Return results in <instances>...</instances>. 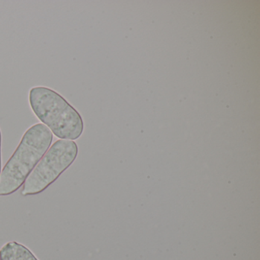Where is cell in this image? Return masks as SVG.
<instances>
[{"label": "cell", "instance_id": "cell-1", "mask_svg": "<svg viewBox=\"0 0 260 260\" xmlns=\"http://www.w3.org/2000/svg\"><path fill=\"white\" fill-rule=\"evenodd\" d=\"M53 134L45 124H36L24 134L21 142L0 174V196L16 192L50 148Z\"/></svg>", "mask_w": 260, "mask_h": 260}, {"label": "cell", "instance_id": "cell-2", "mask_svg": "<svg viewBox=\"0 0 260 260\" xmlns=\"http://www.w3.org/2000/svg\"><path fill=\"white\" fill-rule=\"evenodd\" d=\"M29 104L42 124L60 140L75 141L83 135L81 115L58 92L45 86L31 88Z\"/></svg>", "mask_w": 260, "mask_h": 260}, {"label": "cell", "instance_id": "cell-3", "mask_svg": "<svg viewBox=\"0 0 260 260\" xmlns=\"http://www.w3.org/2000/svg\"><path fill=\"white\" fill-rule=\"evenodd\" d=\"M78 155L74 141L58 140L54 142L24 182L22 196L40 194L66 171Z\"/></svg>", "mask_w": 260, "mask_h": 260}, {"label": "cell", "instance_id": "cell-4", "mask_svg": "<svg viewBox=\"0 0 260 260\" xmlns=\"http://www.w3.org/2000/svg\"><path fill=\"white\" fill-rule=\"evenodd\" d=\"M0 260H39L29 249L17 243L9 242L0 249Z\"/></svg>", "mask_w": 260, "mask_h": 260}, {"label": "cell", "instance_id": "cell-5", "mask_svg": "<svg viewBox=\"0 0 260 260\" xmlns=\"http://www.w3.org/2000/svg\"><path fill=\"white\" fill-rule=\"evenodd\" d=\"M2 133L0 130V174H1V169H2Z\"/></svg>", "mask_w": 260, "mask_h": 260}]
</instances>
